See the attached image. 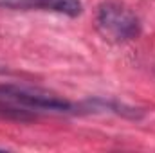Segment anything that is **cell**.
I'll list each match as a JSON object with an SVG mask.
<instances>
[{
	"label": "cell",
	"instance_id": "6da1fadb",
	"mask_svg": "<svg viewBox=\"0 0 155 153\" xmlns=\"http://www.w3.org/2000/svg\"><path fill=\"white\" fill-rule=\"evenodd\" d=\"M0 99L24 108L27 112H56V114H78L79 106L72 105L71 101L49 94L40 88H27L18 85H0Z\"/></svg>",
	"mask_w": 155,
	"mask_h": 153
},
{
	"label": "cell",
	"instance_id": "7a4b0ae2",
	"mask_svg": "<svg viewBox=\"0 0 155 153\" xmlns=\"http://www.w3.org/2000/svg\"><path fill=\"white\" fill-rule=\"evenodd\" d=\"M96 25L103 38L116 43L130 41L141 33V22L135 13L119 2H103L99 5Z\"/></svg>",
	"mask_w": 155,
	"mask_h": 153
},
{
	"label": "cell",
	"instance_id": "3957f363",
	"mask_svg": "<svg viewBox=\"0 0 155 153\" xmlns=\"http://www.w3.org/2000/svg\"><path fill=\"white\" fill-rule=\"evenodd\" d=\"M0 9L11 11H51L76 18L83 13L81 0H0Z\"/></svg>",
	"mask_w": 155,
	"mask_h": 153
},
{
	"label": "cell",
	"instance_id": "277c9868",
	"mask_svg": "<svg viewBox=\"0 0 155 153\" xmlns=\"http://www.w3.org/2000/svg\"><path fill=\"white\" fill-rule=\"evenodd\" d=\"M0 115L4 117H11V119H20V121H27V119H33L35 114L24 110V108H18V106H13L5 101L0 99Z\"/></svg>",
	"mask_w": 155,
	"mask_h": 153
}]
</instances>
